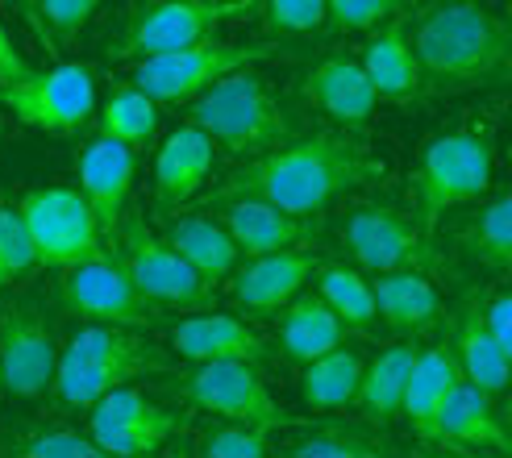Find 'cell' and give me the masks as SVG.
Wrapping results in <instances>:
<instances>
[{
    "label": "cell",
    "instance_id": "cell-28",
    "mask_svg": "<svg viewBox=\"0 0 512 458\" xmlns=\"http://www.w3.org/2000/svg\"><path fill=\"white\" fill-rule=\"evenodd\" d=\"M346 321L329 309L321 296H292L284 309H279V350L288 354L292 363H309L317 354L334 350L346 342Z\"/></svg>",
    "mask_w": 512,
    "mask_h": 458
},
{
    "label": "cell",
    "instance_id": "cell-27",
    "mask_svg": "<svg viewBox=\"0 0 512 458\" xmlns=\"http://www.w3.org/2000/svg\"><path fill=\"white\" fill-rule=\"evenodd\" d=\"M454 359H458V371L463 379H471L475 388L492 392V396H504L508 388V350L492 338L488 321H483V300L471 292L463 313H458V325H454Z\"/></svg>",
    "mask_w": 512,
    "mask_h": 458
},
{
    "label": "cell",
    "instance_id": "cell-4",
    "mask_svg": "<svg viewBox=\"0 0 512 458\" xmlns=\"http://www.w3.org/2000/svg\"><path fill=\"white\" fill-rule=\"evenodd\" d=\"M492 180H496V130H492V121L425 138L417 171H413V205H417L421 229L429 238H438L442 217L450 209H463V205L483 200Z\"/></svg>",
    "mask_w": 512,
    "mask_h": 458
},
{
    "label": "cell",
    "instance_id": "cell-20",
    "mask_svg": "<svg viewBox=\"0 0 512 458\" xmlns=\"http://www.w3.org/2000/svg\"><path fill=\"white\" fill-rule=\"evenodd\" d=\"M213 142L196 125H179V130L159 146V159H155V205L159 217H171L188 205V200L209 184V171H213Z\"/></svg>",
    "mask_w": 512,
    "mask_h": 458
},
{
    "label": "cell",
    "instance_id": "cell-42",
    "mask_svg": "<svg viewBox=\"0 0 512 458\" xmlns=\"http://www.w3.org/2000/svg\"><path fill=\"white\" fill-rule=\"evenodd\" d=\"M25 75H34V63L21 55L13 34L5 30V21H0V84H17Z\"/></svg>",
    "mask_w": 512,
    "mask_h": 458
},
{
    "label": "cell",
    "instance_id": "cell-23",
    "mask_svg": "<svg viewBox=\"0 0 512 458\" xmlns=\"http://www.w3.org/2000/svg\"><path fill=\"white\" fill-rule=\"evenodd\" d=\"M167 342L179 359H188V363H213V359L263 363L267 359V342L254 334L242 317H221V313H200V317L175 321Z\"/></svg>",
    "mask_w": 512,
    "mask_h": 458
},
{
    "label": "cell",
    "instance_id": "cell-44",
    "mask_svg": "<svg viewBox=\"0 0 512 458\" xmlns=\"http://www.w3.org/2000/svg\"><path fill=\"white\" fill-rule=\"evenodd\" d=\"M0 396H5V375H0Z\"/></svg>",
    "mask_w": 512,
    "mask_h": 458
},
{
    "label": "cell",
    "instance_id": "cell-19",
    "mask_svg": "<svg viewBox=\"0 0 512 458\" xmlns=\"http://www.w3.org/2000/svg\"><path fill=\"white\" fill-rule=\"evenodd\" d=\"M209 209L221 213V225L229 229V238H234L242 259L267 254V250H284V246H313V238H317L313 217L284 213V209L267 205V200H254V196H229ZM209 209H200V213H209Z\"/></svg>",
    "mask_w": 512,
    "mask_h": 458
},
{
    "label": "cell",
    "instance_id": "cell-39",
    "mask_svg": "<svg viewBox=\"0 0 512 458\" xmlns=\"http://www.w3.org/2000/svg\"><path fill=\"white\" fill-rule=\"evenodd\" d=\"M329 21L346 34H367L379 21H388L392 13H400V0H325Z\"/></svg>",
    "mask_w": 512,
    "mask_h": 458
},
{
    "label": "cell",
    "instance_id": "cell-40",
    "mask_svg": "<svg viewBox=\"0 0 512 458\" xmlns=\"http://www.w3.org/2000/svg\"><path fill=\"white\" fill-rule=\"evenodd\" d=\"M96 9H100V0H38V13H42L50 42H71Z\"/></svg>",
    "mask_w": 512,
    "mask_h": 458
},
{
    "label": "cell",
    "instance_id": "cell-36",
    "mask_svg": "<svg viewBox=\"0 0 512 458\" xmlns=\"http://www.w3.org/2000/svg\"><path fill=\"white\" fill-rule=\"evenodd\" d=\"M38 267L30 234L21 225V213L9 200H0V292H9L21 275H30Z\"/></svg>",
    "mask_w": 512,
    "mask_h": 458
},
{
    "label": "cell",
    "instance_id": "cell-38",
    "mask_svg": "<svg viewBox=\"0 0 512 458\" xmlns=\"http://www.w3.org/2000/svg\"><path fill=\"white\" fill-rule=\"evenodd\" d=\"M275 34H313L329 21L325 0H259Z\"/></svg>",
    "mask_w": 512,
    "mask_h": 458
},
{
    "label": "cell",
    "instance_id": "cell-7",
    "mask_svg": "<svg viewBox=\"0 0 512 458\" xmlns=\"http://www.w3.org/2000/svg\"><path fill=\"white\" fill-rule=\"evenodd\" d=\"M342 246L358 271L383 275V271H425L438 275L446 259L438 254V238H429L417 213H404L396 205H379V200H358L346 209L342 221Z\"/></svg>",
    "mask_w": 512,
    "mask_h": 458
},
{
    "label": "cell",
    "instance_id": "cell-8",
    "mask_svg": "<svg viewBox=\"0 0 512 458\" xmlns=\"http://www.w3.org/2000/svg\"><path fill=\"white\" fill-rule=\"evenodd\" d=\"M109 242H113V254L125 267V275L138 284V292L163 304V309H209L213 304V284L200 279L184 263V254L146 225L142 209H134V205L125 209Z\"/></svg>",
    "mask_w": 512,
    "mask_h": 458
},
{
    "label": "cell",
    "instance_id": "cell-33",
    "mask_svg": "<svg viewBox=\"0 0 512 458\" xmlns=\"http://www.w3.org/2000/svg\"><path fill=\"white\" fill-rule=\"evenodd\" d=\"M317 279V296L334 309L350 334H371L379 325V309H375V288L363 271L342 267V263H321L313 271Z\"/></svg>",
    "mask_w": 512,
    "mask_h": 458
},
{
    "label": "cell",
    "instance_id": "cell-41",
    "mask_svg": "<svg viewBox=\"0 0 512 458\" xmlns=\"http://www.w3.org/2000/svg\"><path fill=\"white\" fill-rule=\"evenodd\" d=\"M483 321H488L492 338H496L504 350H512V296H508L504 288H496L488 300H483Z\"/></svg>",
    "mask_w": 512,
    "mask_h": 458
},
{
    "label": "cell",
    "instance_id": "cell-34",
    "mask_svg": "<svg viewBox=\"0 0 512 458\" xmlns=\"http://www.w3.org/2000/svg\"><path fill=\"white\" fill-rule=\"evenodd\" d=\"M296 458H392L396 446L363 425H313L300 442H292Z\"/></svg>",
    "mask_w": 512,
    "mask_h": 458
},
{
    "label": "cell",
    "instance_id": "cell-22",
    "mask_svg": "<svg viewBox=\"0 0 512 458\" xmlns=\"http://www.w3.org/2000/svg\"><path fill=\"white\" fill-rule=\"evenodd\" d=\"M379 321L400 338H429L442 321V296L425 271H383L371 279Z\"/></svg>",
    "mask_w": 512,
    "mask_h": 458
},
{
    "label": "cell",
    "instance_id": "cell-16",
    "mask_svg": "<svg viewBox=\"0 0 512 458\" xmlns=\"http://www.w3.org/2000/svg\"><path fill=\"white\" fill-rule=\"evenodd\" d=\"M317 267H321V254L313 246H284V250L250 254L242 267H234V304L246 317H275L309 284Z\"/></svg>",
    "mask_w": 512,
    "mask_h": 458
},
{
    "label": "cell",
    "instance_id": "cell-35",
    "mask_svg": "<svg viewBox=\"0 0 512 458\" xmlns=\"http://www.w3.org/2000/svg\"><path fill=\"white\" fill-rule=\"evenodd\" d=\"M196 454H204V458H267V454H275V446H271V429L246 425V421H225V425L204 429Z\"/></svg>",
    "mask_w": 512,
    "mask_h": 458
},
{
    "label": "cell",
    "instance_id": "cell-25",
    "mask_svg": "<svg viewBox=\"0 0 512 458\" xmlns=\"http://www.w3.org/2000/svg\"><path fill=\"white\" fill-rule=\"evenodd\" d=\"M363 71L379 100H413L421 96V67L413 55V38H408V17L392 13L379 21L367 46H363Z\"/></svg>",
    "mask_w": 512,
    "mask_h": 458
},
{
    "label": "cell",
    "instance_id": "cell-10",
    "mask_svg": "<svg viewBox=\"0 0 512 458\" xmlns=\"http://www.w3.org/2000/svg\"><path fill=\"white\" fill-rule=\"evenodd\" d=\"M0 109L55 138L80 134L96 113V75L88 63H59L17 84H0Z\"/></svg>",
    "mask_w": 512,
    "mask_h": 458
},
{
    "label": "cell",
    "instance_id": "cell-3",
    "mask_svg": "<svg viewBox=\"0 0 512 458\" xmlns=\"http://www.w3.org/2000/svg\"><path fill=\"white\" fill-rule=\"evenodd\" d=\"M167 371H175V363L150 338H142L138 329L92 321L84 329H75L67 346H59V367H55L50 392L67 409H92L109 388L134 384L142 375H167Z\"/></svg>",
    "mask_w": 512,
    "mask_h": 458
},
{
    "label": "cell",
    "instance_id": "cell-24",
    "mask_svg": "<svg viewBox=\"0 0 512 458\" xmlns=\"http://www.w3.org/2000/svg\"><path fill=\"white\" fill-rule=\"evenodd\" d=\"M458 379H463V371H458L450 338L417 350L413 371H408V384H404V404H400V421L413 429L417 442L433 446V421H438L442 400Z\"/></svg>",
    "mask_w": 512,
    "mask_h": 458
},
{
    "label": "cell",
    "instance_id": "cell-14",
    "mask_svg": "<svg viewBox=\"0 0 512 458\" xmlns=\"http://www.w3.org/2000/svg\"><path fill=\"white\" fill-rule=\"evenodd\" d=\"M88 434L100 446V454H113V458L159 454L175 434H184V417L146 400L138 388L121 384L92 404Z\"/></svg>",
    "mask_w": 512,
    "mask_h": 458
},
{
    "label": "cell",
    "instance_id": "cell-2",
    "mask_svg": "<svg viewBox=\"0 0 512 458\" xmlns=\"http://www.w3.org/2000/svg\"><path fill=\"white\" fill-rule=\"evenodd\" d=\"M421 67V96H458L508 80L512 34L479 0H433L408 25Z\"/></svg>",
    "mask_w": 512,
    "mask_h": 458
},
{
    "label": "cell",
    "instance_id": "cell-31",
    "mask_svg": "<svg viewBox=\"0 0 512 458\" xmlns=\"http://www.w3.org/2000/svg\"><path fill=\"white\" fill-rule=\"evenodd\" d=\"M300 396L309 409H350L354 392H358V379H363V354L350 350L346 342L317 354V359L300 363Z\"/></svg>",
    "mask_w": 512,
    "mask_h": 458
},
{
    "label": "cell",
    "instance_id": "cell-37",
    "mask_svg": "<svg viewBox=\"0 0 512 458\" xmlns=\"http://www.w3.org/2000/svg\"><path fill=\"white\" fill-rule=\"evenodd\" d=\"M9 450L21 458H100L92 434H80V429H38V434L17 438Z\"/></svg>",
    "mask_w": 512,
    "mask_h": 458
},
{
    "label": "cell",
    "instance_id": "cell-13",
    "mask_svg": "<svg viewBox=\"0 0 512 458\" xmlns=\"http://www.w3.org/2000/svg\"><path fill=\"white\" fill-rule=\"evenodd\" d=\"M184 400H192L200 413H213L221 421H246L263 429H288V425H309L300 417H288L279 400L263 384L259 363L246 359H213L196 363L184 379Z\"/></svg>",
    "mask_w": 512,
    "mask_h": 458
},
{
    "label": "cell",
    "instance_id": "cell-12",
    "mask_svg": "<svg viewBox=\"0 0 512 458\" xmlns=\"http://www.w3.org/2000/svg\"><path fill=\"white\" fill-rule=\"evenodd\" d=\"M59 304L84 321H105L125 329H159L167 321L163 304L142 296L138 284L117 263V254H105V250L63 271Z\"/></svg>",
    "mask_w": 512,
    "mask_h": 458
},
{
    "label": "cell",
    "instance_id": "cell-5",
    "mask_svg": "<svg viewBox=\"0 0 512 458\" xmlns=\"http://www.w3.org/2000/svg\"><path fill=\"white\" fill-rule=\"evenodd\" d=\"M192 125L209 134L217 150L234 159L263 155V150L292 138V121L284 105L271 96L267 80L254 67H238L221 75L217 84L192 96Z\"/></svg>",
    "mask_w": 512,
    "mask_h": 458
},
{
    "label": "cell",
    "instance_id": "cell-11",
    "mask_svg": "<svg viewBox=\"0 0 512 458\" xmlns=\"http://www.w3.org/2000/svg\"><path fill=\"white\" fill-rule=\"evenodd\" d=\"M17 213H21L25 234H30L38 267L67 271V267L105 250L100 246L105 234H100V225L88 209V200L80 196V188H63V184L30 188L17 200Z\"/></svg>",
    "mask_w": 512,
    "mask_h": 458
},
{
    "label": "cell",
    "instance_id": "cell-30",
    "mask_svg": "<svg viewBox=\"0 0 512 458\" xmlns=\"http://www.w3.org/2000/svg\"><path fill=\"white\" fill-rule=\"evenodd\" d=\"M458 250L467 259L492 275H508L512 267V196L496 192L492 200H483L479 213L458 229Z\"/></svg>",
    "mask_w": 512,
    "mask_h": 458
},
{
    "label": "cell",
    "instance_id": "cell-18",
    "mask_svg": "<svg viewBox=\"0 0 512 458\" xmlns=\"http://www.w3.org/2000/svg\"><path fill=\"white\" fill-rule=\"evenodd\" d=\"M134 155L138 150H130L117 138H105V134H96L80 150V196L88 200V209L105 238H113V229L121 225L125 209H130Z\"/></svg>",
    "mask_w": 512,
    "mask_h": 458
},
{
    "label": "cell",
    "instance_id": "cell-45",
    "mask_svg": "<svg viewBox=\"0 0 512 458\" xmlns=\"http://www.w3.org/2000/svg\"><path fill=\"white\" fill-rule=\"evenodd\" d=\"M0 134H5V125H0Z\"/></svg>",
    "mask_w": 512,
    "mask_h": 458
},
{
    "label": "cell",
    "instance_id": "cell-26",
    "mask_svg": "<svg viewBox=\"0 0 512 458\" xmlns=\"http://www.w3.org/2000/svg\"><path fill=\"white\" fill-rule=\"evenodd\" d=\"M413 359H417V338H400L392 346H383L371 363H363V379H358V392H354V409L363 413V421L379 429L400 421L404 384H408V371H413Z\"/></svg>",
    "mask_w": 512,
    "mask_h": 458
},
{
    "label": "cell",
    "instance_id": "cell-32",
    "mask_svg": "<svg viewBox=\"0 0 512 458\" xmlns=\"http://www.w3.org/2000/svg\"><path fill=\"white\" fill-rule=\"evenodd\" d=\"M96 134L117 138L130 150H146L159 134V100H150L138 84H117L105 100V109L96 113Z\"/></svg>",
    "mask_w": 512,
    "mask_h": 458
},
{
    "label": "cell",
    "instance_id": "cell-17",
    "mask_svg": "<svg viewBox=\"0 0 512 458\" xmlns=\"http://www.w3.org/2000/svg\"><path fill=\"white\" fill-rule=\"evenodd\" d=\"M433 446L479 450V454H512V434H508V425L496 409V396L475 388L471 379H458L442 400L438 421H433Z\"/></svg>",
    "mask_w": 512,
    "mask_h": 458
},
{
    "label": "cell",
    "instance_id": "cell-29",
    "mask_svg": "<svg viewBox=\"0 0 512 458\" xmlns=\"http://www.w3.org/2000/svg\"><path fill=\"white\" fill-rule=\"evenodd\" d=\"M179 254H184V263L200 275L209 279V284H217V279H229L234 275V267L242 263V254L234 246V238H229V229L213 217H175L167 221V234H163Z\"/></svg>",
    "mask_w": 512,
    "mask_h": 458
},
{
    "label": "cell",
    "instance_id": "cell-9",
    "mask_svg": "<svg viewBox=\"0 0 512 458\" xmlns=\"http://www.w3.org/2000/svg\"><path fill=\"white\" fill-rule=\"evenodd\" d=\"M275 55H284V46H275V42H250L246 46V42L204 38V42H192L184 50H171V55L138 59L130 67V84H138L150 100H192L196 92L217 84L221 75L238 71V67L267 63Z\"/></svg>",
    "mask_w": 512,
    "mask_h": 458
},
{
    "label": "cell",
    "instance_id": "cell-43",
    "mask_svg": "<svg viewBox=\"0 0 512 458\" xmlns=\"http://www.w3.org/2000/svg\"><path fill=\"white\" fill-rule=\"evenodd\" d=\"M13 5H17V13L25 17V21H30L34 25V34L50 46V50H55V42H50V34H46V25H42V13H38V0H13Z\"/></svg>",
    "mask_w": 512,
    "mask_h": 458
},
{
    "label": "cell",
    "instance_id": "cell-15",
    "mask_svg": "<svg viewBox=\"0 0 512 458\" xmlns=\"http://www.w3.org/2000/svg\"><path fill=\"white\" fill-rule=\"evenodd\" d=\"M59 338L34 300H13L0 309V375L17 400H38L55 384Z\"/></svg>",
    "mask_w": 512,
    "mask_h": 458
},
{
    "label": "cell",
    "instance_id": "cell-6",
    "mask_svg": "<svg viewBox=\"0 0 512 458\" xmlns=\"http://www.w3.org/2000/svg\"><path fill=\"white\" fill-rule=\"evenodd\" d=\"M250 9H259V0H142V5L125 17L117 38L105 46L113 63H138L184 50L192 42L217 38L225 21H234Z\"/></svg>",
    "mask_w": 512,
    "mask_h": 458
},
{
    "label": "cell",
    "instance_id": "cell-1",
    "mask_svg": "<svg viewBox=\"0 0 512 458\" xmlns=\"http://www.w3.org/2000/svg\"><path fill=\"white\" fill-rule=\"evenodd\" d=\"M379 180H383V163L367 155L363 142H354L350 134L338 130H325L309 138H284L279 146L263 150V155H250L217 192L200 200V209L229 196H254L284 213L313 217L325 205H334L338 196Z\"/></svg>",
    "mask_w": 512,
    "mask_h": 458
},
{
    "label": "cell",
    "instance_id": "cell-21",
    "mask_svg": "<svg viewBox=\"0 0 512 458\" xmlns=\"http://www.w3.org/2000/svg\"><path fill=\"white\" fill-rule=\"evenodd\" d=\"M304 100H309L313 109H321L329 121L346 125V130H363V125L371 121L379 96L367 80V71L358 59H346V55H329L321 59L309 80H304Z\"/></svg>",
    "mask_w": 512,
    "mask_h": 458
}]
</instances>
